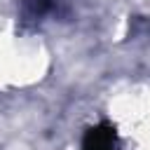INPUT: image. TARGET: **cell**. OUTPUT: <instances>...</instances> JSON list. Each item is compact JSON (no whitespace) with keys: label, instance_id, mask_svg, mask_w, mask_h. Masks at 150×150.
I'll return each instance as SVG.
<instances>
[{"label":"cell","instance_id":"1","mask_svg":"<svg viewBox=\"0 0 150 150\" xmlns=\"http://www.w3.org/2000/svg\"><path fill=\"white\" fill-rule=\"evenodd\" d=\"M82 150H120L115 127L108 122L89 127L82 136Z\"/></svg>","mask_w":150,"mask_h":150},{"label":"cell","instance_id":"2","mask_svg":"<svg viewBox=\"0 0 150 150\" xmlns=\"http://www.w3.org/2000/svg\"><path fill=\"white\" fill-rule=\"evenodd\" d=\"M54 0H26L23 2V16L26 19H38L52 9Z\"/></svg>","mask_w":150,"mask_h":150}]
</instances>
